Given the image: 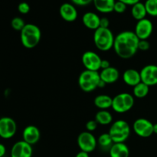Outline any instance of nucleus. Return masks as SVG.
<instances>
[{"label": "nucleus", "mask_w": 157, "mask_h": 157, "mask_svg": "<svg viewBox=\"0 0 157 157\" xmlns=\"http://www.w3.org/2000/svg\"><path fill=\"white\" fill-rule=\"evenodd\" d=\"M127 6L125 3L122 2L121 1H116L114 4V7H113V12H116L117 13H124L126 10H127Z\"/></svg>", "instance_id": "cd10ccee"}, {"label": "nucleus", "mask_w": 157, "mask_h": 157, "mask_svg": "<svg viewBox=\"0 0 157 157\" xmlns=\"http://www.w3.org/2000/svg\"><path fill=\"white\" fill-rule=\"evenodd\" d=\"M123 80L127 85L133 87L141 82L140 73L136 69H127L123 74Z\"/></svg>", "instance_id": "f3484780"}, {"label": "nucleus", "mask_w": 157, "mask_h": 157, "mask_svg": "<svg viewBox=\"0 0 157 157\" xmlns=\"http://www.w3.org/2000/svg\"><path fill=\"white\" fill-rule=\"evenodd\" d=\"M110 157H129L130 150L125 143H116L109 150Z\"/></svg>", "instance_id": "6ab92c4d"}, {"label": "nucleus", "mask_w": 157, "mask_h": 157, "mask_svg": "<svg viewBox=\"0 0 157 157\" xmlns=\"http://www.w3.org/2000/svg\"><path fill=\"white\" fill-rule=\"evenodd\" d=\"M141 81L149 87L157 85V65L148 64L141 69Z\"/></svg>", "instance_id": "f8f14e48"}, {"label": "nucleus", "mask_w": 157, "mask_h": 157, "mask_svg": "<svg viewBox=\"0 0 157 157\" xmlns=\"http://www.w3.org/2000/svg\"><path fill=\"white\" fill-rule=\"evenodd\" d=\"M140 39L133 31H124L115 37L113 50L118 57L123 59L132 58L139 50Z\"/></svg>", "instance_id": "f257e3e1"}, {"label": "nucleus", "mask_w": 157, "mask_h": 157, "mask_svg": "<svg viewBox=\"0 0 157 157\" xmlns=\"http://www.w3.org/2000/svg\"><path fill=\"white\" fill-rule=\"evenodd\" d=\"M118 1H121L122 2L125 3L127 6H133L135 5L136 3L140 2V0H118Z\"/></svg>", "instance_id": "72a5a7b5"}, {"label": "nucleus", "mask_w": 157, "mask_h": 157, "mask_svg": "<svg viewBox=\"0 0 157 157\" xmlns=\"http://www.w3.org/2000/svg\"><path fill=\"white\" fill-rule=\"evenodd\" d=\"M138 48H139V50L143 51V52L148 51L150 48V42L147 40H140Z\"/></svg>", "instance_id": "7c9ffc66"}, {"label": "nucleus", "mask_w": 157, "mask_h": 157, "mask_svg": "<svg viewBox=\"0 0 157 157\" xmlns=\"http://www.w3.org/2000/svg\"><path fill=\"white\" fill-rule=\"evenodd\" d=\"M110 25V20L106 17L101 18L100 20V28H104V29H109Z\"/></svg>", "instance_id": "473e14b6"}, {"label": "nucleus", "mask_w": 157, "mask_h": 157, "mask_svg": "<svg viewBox=\"0 0 157 157\" xmlns=\"http://www.w3.org/2000/svg\"><path fill=\"white\" fill-rule=\"evenodd\" d=\"M105 85H106L105 83H104V81H101H101H100V83H99V86H98V87H100V88H102V87H105Z\"/></svg>", "instance_id": "4c0bfd02"}, {"label": "nucleus", "mask_w": 157, "mask_h": 157, "mask_svg": "<svg viewBox=\"0 0 157 157\" xmlns=\"http://www.w3.org/2000/svg\"><path fill=\"white\" fill-rule=\"evenodd\" d=\"M134 133L138 136L147 138L153 134V124L146 118H139L133 124Z\"/></svg>", "instance_id": "6e6552de"}, {"label": "nucleus", "mask_w": 157, "mask_h": 157, "mask_svg": "<svg viewBox=\"0 0 157 157\" xmlns=\"http://www.w3.org/2000/svg\"><path fill=\"white\" fill-rule=\"evenodd\" d=\"M17 131L16 122L12 118L3 117L0 118V137L10 139L13 137Z\"/></svg>", "instance_id": "9d476101"}, {"label": "nucleus", "mask_w": 157, "mask_h": 157, "mask_svg": "<svg viewBox=\"0 0 157 157\" xmlns=\"http://www.w3.org/2000/svg\"><path fill=\"white\" fill-rule=\"evenodd\" d=\"M74 5L79 6H88L91 2H93V0H71Z\"/></svg>", "instance_id": "2f4dec72"}, {"label": "nucleus", "mask_w": 157, "mask_h": 157, "mask_svg": "<svg viewBox=\"0 0 157 157\" xmlns=\"http://www.w3.org/2000/svg\"><path fill=\"white\" fill-rule=\"evenodd\" d=\"M110 67V61H107V60H103L101 61V69L103 70V69H106L108 68V67Z\"/></svg>", "instance_id": "f704fd0d"}, {"label": "nucleus", "mask_w": 157, "mask_h": 157, "mask_svg": "<svg viewBox=\"0 0 157 157\" xmlns=\"http://www.w3.org/2000/svg\"><path fill=\"white\" fill-rule=\"evenodd\" d=\"M149 91H150V87L143 83L141 81L140 83L133 87V97L139 99L146 98L148 95Z\"/></svg>", "instance_id": "b1692460"}, {"label": "nucleus", "mask_w": 157, "mask_h": 157, "mask_svg": "<svg viewBox=\"0 0 157 157\" xmlns=\"http://www.w3.org/2000/svg\"><path fill=\"white\" fill-rule=\"evenodd\" d=\"M25 22L24 19H22L20 17H15L11 21V26L12 29L18 32H21L23 29V28L25 25Z\"/></svg>", "instance_id": "bb28decb"}, {"label": "nucleus", "mask_w": 157, "mask_h": 157, "mask_svg": "<svg viewBox=\"0 0 157 157\" xmlns=\"http://www.w3.org/2000/svg\"><path fill=\"white\" fill-rule=\"evenodd\" d=\"M98 124L97 123V121L95 120H90V121H87V124H86V129H87V131L90 132L92 133L93 131L96 130V129L98 128Z\"/></svg>", "instance_id": "c756f323"}, {"label": "nucleus", "mask_w": 157, "mask_h": 157, "mask_svg": "<svg viewBox=\"0 0 157 157\" xmlns=\"http://www.w3.org/2000/svg\"><path fill=\"white\" fill-rule=\"evenodd\" d=\"M101 81H104L106 84H113L118 81L120 78V72L116 67H111L106 69H103L99 73Z\"/></svg>", "instance_id": "dca6fc26"}, {"label": "nucleus", "mask_w": 157, "mask_h": 157, "mask_svg": "<svg viewBox=\"0 0 157 157\" xmlns=\"http://www.w3.org/2000/svg\"><path fill=\"white\" fill-rule=\"evenodd\" d=\"M108 133L113 144L125 143L130 135V127L126 121L118 120L112 123Z\"/></svg>", "instance_id": "39448f33"}, {"label": "nucleus", "mask_w": 157, "mask_h": 157, "mask_svg": "<svg viewBox=\"0 0 157 157\" xmlns=\"http://www.w3.org/2000/svg\"><path fill=\"white\" fill-rule=\"evenodd\" d=\"M115 0H93L94 6L101 13H110L113 12Z\"/></svg>", "instance_id": "aec40b11"}, {"label": "nucleus", "mask_w": 157, "mask_h": 157, "mask_svg": "<svg viewBox=\"0 0 157 157\" xmlns=\"http://www.w3.org/2000/svg\"><path fill=\"white\" fill-rule=\"evenodd\" d=\"M81 61L84 67H85V70L98 71L101 69L102 59L96 52H92V51H87L82 55Z\"/></svg>", "instance_id": "1a4fd4ad"}, {"label": "nucleus", "mask_w": 157, "mask_h": 157, "mask_svg": "<svg viewBox=\"0 0 157 157\" xmlns=\"http://www.w3.org/2000/svg\"><path fill=\"white\" fill-rule=\"evenodd\" d=\"M101 78L98 71L84 70L78 77V85L81 90L85 93H90L99 86Z\"/></svg>", "instance_id": "20e7f679"}, {"label": "nucleus", "mask_w": 157, "mask_h": 157, "mask_svg": "<svg viewBox=\"0 0 157 157\" xmlns=\"http://www.w3.org/2000/svg\"><path fill=\"white\" fill-rule=\"evenodd\" d=\"M21 44L28 49H32L39 44L41 39V29L36 25L29 23L20 32Z\"/></svg>", "instance_id": "f03ea898"}, {"label": "nucleus", "mask_w": 157, "mask_h": 157, "mask_svg": "<svg viewBox=\"0 0 157 157\" xmlns=\"http://www.w3.org/2000/svg\"><path fill=\"white\" fill-rule=\"evenodd\" d=\"M98 144L104 150H110L113 144V140L108 133H104L100 135L98 139Z\"/></svg>", "instance_id": "393cba45"}, {"label": "nucleus", "mask_w": 157, "mask_h": 157, "mask_svg": "<svg viewBox=\"0 0 157 157\" xmlns=\"http://www.w3.org/2000/svg\"><path fill=\"white\" fill-rule=\"evenodd\" d=\"M40 137H41V133L39 129L36 126H27L22 132V140L32 146L37 144L39 141Z\"/></svg>", "instance_id": "2eb2a0df"}, {"label": "nucleus", "mask_w": 157, "mask_h": 157, "mask_svg": "<svg viewBox=\"0 0 157 157\" xmlns=\"http://www.w3.org/2000/svg\"><path fill=\"white\" fill-rule=\"evenodd\" d=\"M33 153L32 145L24 140L15 143L11 150V157H32Z\"/></svg>", "instance_id": "ddd939ff"}, {"label": "nucleus", "mask_w": 157, "mask_h": 157, "mask_svg": "<svg viewBox=\"0 0 157 157\" xmlns=\"http://www.w3.org/2000/svg\"><path fill=\"white\" fill-rule=\"evenodd\" d=\"M100 20L101 18L96 13L92 12H87L82 16V22L86 28L91 30H96L100 28Z\"/></svg>", "instance_id": "a211bd4d"}, {"label": "nucleus", "mask_w": 157, "mask_h": 157, "mask_svg": "<svg viewBox=\"0 0 157 157\" xmlns=\"http://www.w3.org/2000/svg\"><path fill=\"white\" fill-rule=\"evenodd\" d=\"M77 143L81 151L86 152L87 153L93 152L98 145L96 137L92 134V133L88 131L81 132L78 135Z\"/></svg>", "instance_id": "0eeeda50"}, {"label": "nucleus", "mask_w": 157, "mask_h": 157, "mask_svg": "<svg viewBox=\"0 0 157 157\" xmlns=\"http://www.w3.org/2000/svg\"><path fill=\"white\" fill-rule=\"evenodd\" d=\"M75 157H89V153L84 151H80L79 153H77Z\"/></svg>", "instance_id": "e433bc0d"}, {"label": "nucleus", "mask_w": 157, "mask_h": 157, "mask_svg": "<svg viewBox=\"0 0 157 157\" xmlns=\"http://www.w3.org/2000/svg\"><path fill=\"white\" fill-rule=\"evenodd\" d=\"M59 13L62 19L67 22H73L78 18V11L74 4L64 2L60 6Z\"/></svg>", "instance_id": "4468645a"}, {"label": "nucleus", "mask_w": 157, "mask_h": 157, "mask_svg": "<svg viewBox=\"0 0 157 157\" xmlns=\"http://www.w3.org/2000/svg\"><path fill=\"white\" fill-rule=\"evenodd\" d=\"M134 97L129 93H121L113 98L111 108L116 113H124L131 110L134 106Z\"/></svg>", "instance_id": "423d86ee"}, {"label": "nucleus", "mask_w": 157, "mask_h": 157, "mask_svg": "<svg viewBox=\"0 0 157 157\" xmlns=\"http://www.w3.org/2000/svg\"><path fill=\"white\" fill-rule=\"evenodd\" d=\"M131 15L133 18L134 19L137 20V21L146 18L147 12L144 3L140 2H137L133 5V6H132Z\"/></svg>", "instance_id": "4be33fe9"}, {"label": "nucleus", "mask_w": 157, "mask_h": 157, "mask_svg": "<svg viewBox=\"0 0 157 157\" xmlns=\"http://www.w3.org/2000/svg\"><path fill=\"white\" fill-rule=\"evenodd\" d=\"M114 39V35L110 29L98 28L94 32V43L101 52H108L113 48Z\"/></svg>", "instance_id": "7ed1b4c3"}, {"label": "nucleus", "mask_w": 157, "mask_h": 157, "mask_svg": "<svg viewBox=\"0 0 157 157\" xmlns=\"http://www.w3.org/2000/svg\"><path fill=\"white\" fill-rule=\"evenodd\" d=\"M153 31V22L148 18H144L137 21L135 26L134 33L140 40H147Z\"/></svg>", "instance_id": "9b49d317"}, {"label": "nucleus", "mask_w": 157, "mask_h": 157, "mask_svg": "<svg viewBox=\"0 0 157 157\" xmlns=\"http://www.w3.org/2000/svg\"><path fill=\"white\" fill-rule=\"evenodd\" d=\"M95 121L98 124L107 126L111 124L113 122V116L107 110H100L95 115Z\"/></svg>", "instance_id": "5701e85b"}, {"label": "nucleus", "mask_w": 157, "mask_h": 157, "mask_svg": "<svg viewBox=\"0 0 157 157\" xmlns=\"http://www.w3.org/2000/svg\"><path fill=\"white\" fill-rule=\"evenodd\" d=\"M113 98L107 94L98 95L94 100L95 107L100 110H107L112 107Z\"/></svg>", "instance_id": "412c9836"}, {"label": "nucleus", "mask_w": 157, "mask_h": 157, "mask_svg": "<svg viewBox=\"0 0 157 157\" xmlns=\"http://www.w3.org/2000/svg\"><path fill=\"white\" fill-rule=\"evenodd\" d=\"M30 6L28 2H21L18 4V12L21 14H23V15H25V14H28L29 12H30Z\"/></svg>", "instance_id": "c85d7f7f"}, {"label": "nucleus", "mask_w": 157, "mask_h": 157, "mask_svg": "<svg viewBox=\"0 0 157 157\" xmlns=\"http://www.w3.org/2000/svg\"><path fill=\"white\" fill-rule=\"evenodd\" d=\"M153 133L157 134V123L156 124H153Z\"/></svg>", "instance_id": "58836bf2"}, {"label": "nucleus", "mask_w": 157, "mask_h": 157, "mask_svg": "<svg viewBox=\"0 0 157 157\" xmlns=\"http://www.w3.org/2000/svg\"><path fill=\"white\" fill-rule=\"evenodd\" d=\"M6 153V147L2 144H0V157H3Z\"/></svg>", "instance_id": "c9c22d12"}, {"label": "nucleus", "mask_w": 157, "mask_h": 157, "mask_svg": "<svg viewBox=\"0 0 157 157\" xmlns=\"http://www.w3.org/2000/svg\"><path fill=\"white\" fill-rule=\"evenodd\" d=\"M147 15L157 17V0H147L144 3Z\"/></svg>", "instance_id": "a878e982"}]
</instances>
